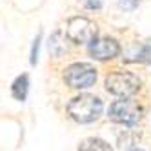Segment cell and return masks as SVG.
I'll return each instance as SVG.
<instances>
[{"label": "cell", "mask_w": 151, "mask_h": 151, "mask_svg": "<svg viewBox=\"0 0 151 151\" xmlns=\"http://www.w3.org/2000/svg\"><path fill=\"white\" fill-rule=\"evenodd\" d=\"M106 89L116 96H131L140 89V78L127 71H115L106 77Z\"/></svg>", "instance_id": "3"}, {"label": "cell", "mask_w": 151, "mask_h": 151, "mask_svg": "<svg viewBox=\"0 0 151 151\" xmlns=\"http://www.w3.org/2000/svg\"><path fill=\"white\" fill-rule=\"evenodd\" d=\"M64 80H66V84L73 89L91 88L96 80V69L91 64H86V62L71 64L66 69V73H64Z\"/></svg>", "instance_id": "4"}, {"label": "cell", "mask_w": 151, "mask_h": 151, "mask_svg": "<svg viewBox=\"0 0 151 151\" xmlns=\"http://www.w3.org/2000/svg\"><path fill=\"white\" fill-rule=\"evenodd\" d=\"M40 38H42V35H37V38L33 40V47H31V58H29L31 66H35V64H37V60H38V47H40Z\"/></svg>", "instance_id": "9"}, {"label": "cell", "mask_w": 151, "mask_h": 151, "mask_svg": "<svg viewBox=\"0 0 151 151\" xmlns=\"http://www.w3.org/2000/svg\"><path fill=\"white\" fill-rule=\"evenodd\" d=\"M138 60H142L146 64H151V42H147V44L142 47V51H140V55H138Z\"/></svg>", "instance_id": "10"}, {"label": "cell", "mask_w": 151, "mask_h": 151, "mask_svg": "<svg viewBox=\"0 0 151 151\" xmlns=\"http://www.w3.org/2000/svg\"><path fill=\"white\" fill-rule=\"evenodd\" d=\"M104 109L102 100L99 96H93V95H80V96H75V99L69 100L68 104V113L73 118L75 122L78 124H89L95 122L96 118L100 116Z\"/></svg>", "instance_id": "1"}, {"label": "cell", "mask_w": 151, "mask_h": 151, "mask_svg": "<svg viewBox=\"0 0 151 151\" xmlns=\"http://www.w3.org/2000/svg\"><path fill=\"white\" fill-rule=\"evenodd\" d=\"M66 35L75 44H89L96 38V24L86 17H73L66 26Z\"/></svg>", "instance_id": "5"}, {"label": "cell", "mask_w": 151, "mask_h": 151, "mask_svg": "<svg viewBox=\"0 0 151 151\" xmlns=\"http://www.w3.org/2000/svg\"><path fill=\"white\" fill-rule=\"evenodd\" d=\"M88 7H96V9H99V7H100V2H99V0H95V2L91 0V2L88 4Z\"/></svg>", "instance_id": "11"}, {"label": "cell", "mask_w": 151, "mask_h": 151, "mask_svg": "<svg viewBox=\"0 0 151 151\" xmlns=\"http://www.w3.org/2000/svg\"><path fill=\"white\" fill-rule=\"evenodd\" d=\"M78 149H82V151H91V149H104V151H107V149H111V146L107 142H104V140H100V138H88V140H84V142L78 146Z\"/></svg>", "instance_id": "8"}, {"label": "cell", "mask_w": 151, "mask_h": 151, "mask_svg": "<svg viewBox=\"0 0 151 151\" xmlns=\"http://www.w3.org/2000/svg\"><path fill=\"white\" fill-rule=\"evenodd\" d=\"M89 57L95 60H109L120 53V46L115 38H93L89 42Z\"/></svg>", "instance_id": "6"}, {"label": "cell", "mask_w": 151, "mask_h": 151, "mask_svg": "<svg viewBox=\"0 0 151 151\" xmlns=\"http://www.w3.org/2000/svg\"><path fill=\"white\" fill-rule=\"evenodd\" d=\"M27 89H29V78H27V75H20V77H17L15 82H13V86H11L13 99H17V100H26Z\"/></svg>", "instance_id": "7"}, {"label": "cell", "mask_w": 151, "mask_h": 151, "mask_svg": "<svg viewBox=\"0 0 151 151\" xmlns=\"http://www.w3.org/2000/svg\"><path fill=\"white\" fill-rule=\"evenodd\" d=\"M107 116L116 124L135 126L140 118H142V107L138 106V102L131 100L129 96H122L120 100H116L109 106Z\"/></svg>", "instance_id": "2"}]
</instances>
